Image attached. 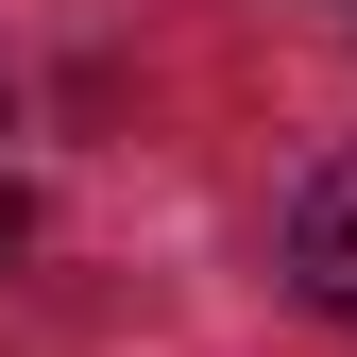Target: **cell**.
<instances>
[{"mask_svg": "<svg viewBox=\"0 0 357 357\" xmlns=\"http://www.w3.org/2000/svg\"><path fill=\"white\" fill-rule=\"evenodd\" d=\"M17 238H34V204H17V188H0V273H17Z\"/></svg>", "mask_w": 357, "mask_h": 357, "instance_id": "7a4b0ae2", "label": "cell"}, {"mask_svg": "<svg viewBox=\"0 0 357 357\" xmlns=\"http://www.w3.org/2000/svg\"><path fill=\"white\" fill-rule=\"evenodd\" d=\"M289 289L357 340V153H324V170L289 188Z\"/></svg>", "mask_w": 357, "mask_h": 357, "instance_id": "6da1fadb", "label": "cell"}]
</instances>
